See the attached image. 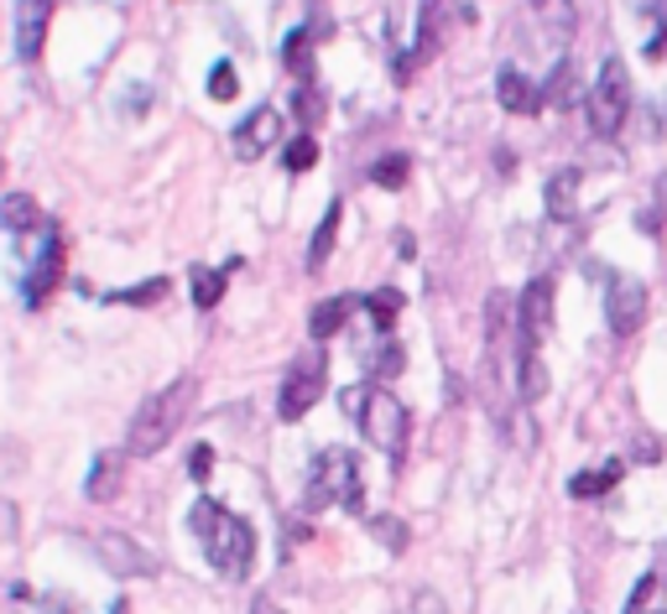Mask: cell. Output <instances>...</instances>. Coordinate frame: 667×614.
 Returning <instances> with one entry per match:
<instances>
[{
  "instance_id": "6da1fadb",
  "label": "cell",
  "mask_w": 667,
  "mask_h": 614,
  "mask_svg": "<svg viewBox=\"0 0 667 614\" xmlns=\"http://www.w3.org/2000/svg\"><path fill=\"white\" fill-rule=\"evenodd\" d=\"M189 526H193V537H198V547H204V557H209V567H215L219 578H230V584L251 578V567H256V531H251V520L204 495L189 511Z\"/></svg>"
},
{
  "instance_id": "7a4b0ae2",
  "label": "cell",
  "mask_w": 667,
  "mask_h": 614,
  "mask_svg": "<svg viewBox=\"0 0 667 614\" xmlns=\"http://www.w3.org/2000/svg\"><path fill=\"white\" fill-rule=\"evenodd\" d=\"M193 402H198V380L193 376H178L172 385H162L157 396H146L136 406V417H131V432H125V453L131 458H151V453H162L183 422H189Z\"/></svg>"
},
{
  "instance_id": "3957f363",
  "label": "cell",
  "mask_w": 667,
  "mask_h": 614,
  "mask_svg": "<svg viewBox=\"0 0 667 614\" xmlns=\"http://www.w3.org/2000/svg\"><path fill=\"white\" fill-rule=\"evenodd\" d=\"M344 412L360 422V432H365V443H376V449L386 453V458H402L407 453V427H412V417H407V406L391 396V391H381V385H350L344 391Z\"/></svg>"
},
{
  "instance_id": "277c9868",
  "label": "cell",
  "mask_w": 667,
  "mask_h": 614,
  "mask_svg": "<svg viewBox=\"0 0 667 614\" xmlns=\"http://www.w3.org/2000/svg\"><path fill=\"white\" fill-rule=\"evenodd\" d=\"M329 505H344L350 516L365 511V484H360V464L350 449H324L313 458V479H308V495H303V511L318 516Z\"/></svg>"
},
{
  "instance_id": "5b68a950",
  "label": "cell",
  "mask_w": 667,
  "mask_h": 614,
  "mask_svg": "<svg viewBox=\"0 0 667 614\" xmlns=\"http://www.w3.org/2000/svg\"><path fill=\"white\" fill-rule=\"evenodd\" d=\"M626 115H631V73L620 58H605L595 89H590V125H595L599 142H616Z\"/></svg>"
},
{
  "instance_id": "8992f818",
  "label": "cell",
  "mask_w": 667,
  "mask_h": 614,
  "mask_svg": "<svg viewBox=\"0 0 667 614\" xmlns=\"http://www.w3.org/2000/svg\"><path fill=\"white\" fill-rule=\"evenodd\" d=\"M324 380H329V355H324V349H308V355H298L292 365H287L282 391H277V417H282V422H298V417H308L313 402L324 396Z\"/></svg>"
},
{
  "instance_id": "52a82bcc",
  "label": "cell",
  "mask_w": 667,
  "mask_h": 614,
  "mask_svg": "<svg viewBox=\"0 0 667 614\" xmlns=\"http://www.w3.org/2000/svg\"><path fill=\"white\" fill-rule=\"evenodd\" d=\"M58 282H63V230L48 224V230H43V250H37V260H32V271L22 277L26 307H43L52 292H58Z\"/></svg>"
},
{
  "instance_id": "ba28073f",
  "label": "cell",
  "mask_w": 667,
  "mask_h": 614,
  "mask_svg": "<svg viewBox=\"0 0 667 614\" xmlns=\"http://www.w3.org/2000/svg\"><path fill=\"white\" fill-rule=\"evenodd\" d=\"M605 318H610V333L616 339H631V333L646 323V282L636 277H610V292H605Z\"/></svg>"
},
{
  "instance_id": "9c48e42d",
  "label": "cell",
  "mask_w": 667,
  "mask_h": 614,
  "mask_svg": "<svg viewBox=\"0 0 667 614\" xmlns=\"http://www.w3.org/2000/svg\"><path fill=\"white\" fill-rule=\"evenodd\" d=\"M553 333V277H532L517 303V344H543Z\"/></svg>"
},
{
  "instance_id": "30bf717a",
  "label": "cell",
  "mask_w": 667,
  "mask_h": 614,
  "mask_svg": "<svg viewBox=\"0 0 667 614\" xmlns=\"http://www.w3.org/2000/svg\"><path fill=\"white\" fill-rule=\"evenodd\" d=\"M277 142H282V115H277L271 105L251 110V115L235 125V136H230V146H235L240 162H256V157H266Z\"/></svg>"
},
{
  "instance_id": "8fae6325",
  "label": "cell",
  "mask_w": 667,
  "mask_h": 614,
  "mask_svg": "<svg viewBox=\"0 0 667 614\" xmlns=\"http://www.w3.org/2000/svg\"><path fill=\"white\" fill-rule=\"evenodd\" d=\"M52 11H58V0H16V58H22V63H37V58H43Z\"/></svg>"
},
{
  "instance_id": "7c38bea8",
  "label": "cell",
  "mask_w": 667,
  "mask_h": 614,
  "mask_svg": "<svg viewBox=\"0 0 667 614\" xmlns=\"http://www.w3.org/2000/svg\"><path fill=\"white\" fill-rule=\"evenodd\" d=\"M95 552L105 557V567H110L116 578H142V573H157V567H151V557H146L142 547L125 537V531H105V537H95Z\"/></svg>"
},
{
  "instance_id": "4fadbf2b",
  "label": "cell",
  "mask_w": 667,
  "mask_h": 614,
  "mask_svg": "<svg viewBox=\"0 0 667 614\" xmlns=\"http://www.w3.org/2000/svg\"><path fill=\"white\" fill-rule=\"evenodd\" d=\"M496 99H500V110H506V115H537V110H543V89H537L522 69H500Z\"/></svg>"
},
{
  "instance_id": "5bb4252c",
  "label": "cell",
  "mask_w": 667,
  "mask_h": 614,
  "mask_svg": "<svg viewBox=\"0 0 667 614\" xmlns=\"http://www.w3.org/2000/svg\"><path fill=\"white\" fill-rule=\"evenodd\" d=\"M517 396L522 402H543L548 396V365L532 344H517Z\"/></svg>"
},
{
  "instance_id": "9a60e30c",
  "label": "cell",
  "mask_w": 667,
  "mask_h": 614,
  "mask_svg": "<svg viewBox=\"0 0 667 614\" xmlns=\"http://www.w3.org/2000/svg\"><path fill=\"white\" fill-rule=\"evenodd\" d=\"M120 479H125V453H99L95 469H89V484H84V495L105 505V500L120 495Z\"/></svg>"
},
{
  "instance_id": "2e32d148",
  "label": "cell",
  "mask_w": 667,
  "mask_h": 614,
  "mask_svg": "<svg viewBox=\"0 0 667 614\" xmlns=\"http://www.w3.org/2000/svg\"><path fill=\"white\" fill-rule=\"evenodd\" d=\"M449 0H423V22H417V63H428V58H438V48H444V32H449Z\"/></svg>"
},
{
  "instance_id": "e0dca14e",
  "label": "cell",
  "mask_w": 667,
  "mask_h": 614,
  "mask_svg": "<svg viewBox=\"0 0 667 614\" xmlns=\"http://www.w3.org/2000/svg\"><path fill=\"white\" fill-rule=\"evenodd\" d=\"M0 224H5L11 235L48 230V219H43V209H37V198H26V193H5V198H0Z\"/></svg>"
},
{
  "instance_id": "ac0fdd59",
  "label": "cell",
  "mask_w": 667,
  "mask_h": 614,
  "mask_svg": "<svg viewBox=\"0 0 667 614\" xmlns=\"http://www.w3.org/2000/svg\"><path fill=\"white\" fill-rule=\"evenodd\" d=\"M355 307H360L355 297H324V303L308 312V333L318 339V344H324V339H333V333L350 323V312H355Z\"/></svg>"
},
{
  "instance_id": "d6986e66",
  "label": "cell",
  "mask_w": 667,
  "mask_h": 614,
  "mask_svg": "<svg viewBox=\"0 0 667 614\" xmlns=\"http://www.w3.org/2000/svg\"><path fill=\"white\" fill-rule=\"evenodd\" d=\"M620 474H626V464H620V458L599 464V469L573 474V479H569V495H573V500H599V495H610V490L620 484Z\"/></svg>"
},
{
  "instance_id": "ffe728a7",
  "label": "cell",
  "mask_w": 667,
  "mask_h": 614,
  "mask_svg": "<svg viewBox=\"0 0 667 614\" xmlns=\"http://www.w3.org/2000/svg\"><path fill=\"white\" fill-rule=\"evenodd\" d=\"M402 370H407V349L397 344V339H381V344H371V349H365V376H371V385L397 380Z\"/></svg>"
},
{
  "instance_id": "44dd1931",
  "label": "cell",
  "mask_w": 667,
  "mask_h": 614,
  "mask_svg": "<svg viewBox=\"0 0 667 614\" xmlns=\"http://www.w3.org/2000/svg\"><path fill=\"white\" fill-rule=\"evenodd\" d=\"M339 219H344V204L333 198L329 209H324V224H318V235L308 240V271H324L333 256V245H339Z\"/></svg>"
},
{
  "instance_id": "7402d4cb",
  "label": "cell",
  "mask_w": 667,
  "mask_h": 614,
  "mask_svg": "<svg viewBox=\"0 0 667 614\" xmlns=\"http://www.w3.org/2000/svg\"><path fill=\"white\" fill-rule=\"evenodd\" d=\"M573 209H579V172L563 167V172L548 177V219H563V224H569Z\"/></svg>"
},
{
  "instance_id": "603a6c76",
  "label": "cell",
  "mask_w": 667,
  "mask_h": 614,
  "mask_svg": "<svg viewBox=\"0 0 667 614\" xmlns=\"http://www.w3.org/2000/svg\"><path fill=\"white\" fill-rule=\"evenodd\" d=\"M543 105H558V110L579 105V78H573V63H569V58H563V63H553L548 84H543Z\"/></svg>"
},
{
  "instance_id": "cb8c5ba5",
  "label": "cell",
  "mask_w": 667,
  "mask_h": 614,
  "mask_svg": "<svg viewBox=\"0 0 667 614\" xmlns=\"http://www.w3.org/2000/svg\"><path fill=\"white\" fill-rule=\"evenodd\" d=\"M282 63H287V73L308 78V73H313V26H298V32H287Z\"/></svg>"
},
{
  "instance_id": "d4e9b609",
  "label": "cell",
  "mask_w": 667,
  "mask_h": 614,
  "mask_svg": "<svg viewBox=\"0 0 667 614\" xmlns=\"http://www.w3.org/2000/svg\"><path fill=\"white\" fill-rule=\"evenodd\" d=\"M360 307H365V312H371V323L386 333L397 318H402V292H397V286H376V292H371Z\"/></svg>"
},
{
  "instance_id": "484cf974",
  "label": "cell",
  "mask_w": 667,
  "mask_h": 614,
  "mask_svg": "<svg viewBox=\"0 0 667 614\" xmlns=\"http://www.w3.org/2000/svg\"><path fill=\"white\" fill-rule=\"evenodd\" d=\"M189 282H193V303L209 312V307H219V297H225V282H230V271H209V266H193Z\"/></svg>"
},
{
  "instance_id": "4316f807",
  "label": "cell",
  "mask_w": 667,
  "mask_h": 614,
  "mask_svg": "<svg viewBox=\"0 0 667 614\" xmlns=\"http://www.w3.org/2000/svg\"><path fill=\"white\" fill-rule=\"evenodd\" d=\"M292 115H298V125H303V136H313V125L329 115V105H324V89H318V84H303V89L292 95Z\"/></svg>"
},
{
  "instance_id": "83f0119b",
  "label": "cell",
  "mask_w": 667,
  "mask_h": 614,
  "mask_svg": "<svg viewBox=\"0 0 667 614\" xmlns=\"http://www.w3.org/2000/svg\"><path fill=\"white\" fill-rule=\"evenodd\" d=\"M407 172H412V162H407L402 151H386L381 162L371 167V183H376V188H407Z\"/></svg>"
},
{
  "instance_id": "f1b7e54d",
  "label": "cell",
  "mask_w": 667,
  "mask_h": 614,
  "mask_svg": "<svg viewBox=\"0 0 667 614\" xmlns=\"http://www.w3.org/2000/svg\"><path fill=\"white\" fill-rule=\"evenodd\" d=\"M162 297H167V277H157V282H142V286H125V292H105V303H131V307L162 303Z\"/></svg>"
},
{
  "instance_id": "f546056e",
  "label": "cell",
  "mask_w": 667,
  "mask_h": 614,
  "mask_svg": "<svg viewBox=\"0 0 667 614\" xmlns=\"http://www.w3.org/2000/svg\"><path fill=\"white\" fill-rule=\"evenodd\" d=\"M371 531H376V542L381 547H391V552H402L412 537H407V520H397V516H371Z\"/></svg>"
},
{
  "instance_id": "4dcf8cb0",
  "label": "cell",
  "mask_w": 667,
  "mask_h": 614,
  "mask_svg": "<svg viewBox=\"0 0 667 614\" xmlns=\"http://www.w3.org/2000/svg\"><path fill=\"white\" fill-rule=\"evenodd\" d=\"M663 219H667V172L657 177V204L636 213V230H642V235H663Z\"/></svg>"
},
{
  "instance_id": "1f68e13d",
  "label": "cell",
  "mask_w": 667,
  "mask_h": 614,
  "mask_svg": "<svg viewBox=\"0 0 667 614\" xmlns=\"http://www.w3.org/2000/svg\"><path fill=\"white\" fill-rule=\"evenodd\" d=\"M313 162H318V142H313V136H298V142L282 151V167H287V172H308Z\"/></svg>"
},
{
  "instance_id": "d6a6232c",
  "label": "cell",
  "mask_w": 667,
  "mask_h": 614,
  "mask_svg": "<svg viewBox=\"0 0 667 614\" xmlns=\"http://www.w3.org/2000/svg\"><path fill=\"white\" fill-rule=\"evenodd\" d=\"M209 95L215 99H235L240 95V73L230 69V63H215V73H209Z\"/></svg>"
},
{
  "instance_id": "836d02e7",
  "label": "cell",
  "mask_w": 667,
  "mask_h": 614,
  "mask_svg": "<svg viewBox=\"0 0 667 614\" xmlns=\"http://www.w3.org/2000/svg\"><path fill=\"white\" fill-rule=\"evenodd\" d=\"M32 614H89V610H84V604H78L73 593H43Z\"/></svg>"
},
{
  "instance_id": "e575fe53",
  "label": "cell",
  "mask_w": 667,
  "mask_h": 614,
  "mask_svg": "<svg viewBox=\"0 0 667 614\" xmlns=\"http://www.w3.org/2000/svg\"><path fill=\"white\" fill-rule=\"evenodd\" d=\"M209 469H215V449H204V443H198V449H193V458H189V474L204 484V479H209Z\"/></svg>"
},
{
  "instance_id": "d590c367",
  "label": "cell",
  "mask_w": 667,
  "mask_h": 614,
  "mask_svg": "<svg viewBox=\"0 0 667 614\" xmlns=\"http://www.w3.org/2000/svg\"><path fill=\"white\" fill-rule=\"evenodd\" d=\"M11 537H16V505L0 500V542H11Z\"/></svg>"
},
{
  "instance_id": "8d00e7d4",
  "label": "cell",
  "mask_w": 667,
  "mask_h": 614,
  "mask_svg": "<svg viewBox=\"0 0 667 614\" xmlns=\"http://www.w3.org/2000/svg\"><path fill=\"white\" fill-rule=\"evenodd\" d=\"M412 614H444V604H438V593H417V604H412Z\"/></svg>"
},
{
  "instance_id": "74e56055",
  "label": "cell",
  "mask_w": 667,
  "mask_h": 614,
  "mask_svg": "<svg viewBox=\"0 0 667 614\" xmlns=\"http://www.w3.org/2000/svg\"><path fill=\"white\" fill-rule=\"evenodd\" d=\"M636 458H646V464H657V458H663V449H657V438H642V443H636Z\"/></svg>"
},
{
  "instance_id": "f35d334b",
  "label": "cell",
  "mask_w": 667,
  "mask_h": 614,
  "mask_svg": "<svg viewBox=\"0 0 667 614\" xmlns=\"http://www.w3.org/2000/svg\"><path fill=\"white\" fill-rule=\"evenodd\" d=\"M646 58H652V63H657V58H667V26L652 37V42H646Z\"/></svg>"
},
{
  "instance_id": "ab89813d",
  "label": "cell",
  "mask_w": 667,
  "mask_h": 614,
  "mask_svg": "<svg viewBox=\"0 0 667 614\" xmlns=\"http://www.w3.org/2000/svg\"><path fill=\"white\" fill-rule=\"evenodd\" d=\"M642 11L652 16V22H663V26H667V0H642Z\"/></svg>"
},
{
  "instance_id": "60d3db41",
  "label": "cell",
  "mask_w": 667,
  "mask_h": 614,
  "mask_svg": "<svg viewBox=\"0 0 667 614\" xmlns=\"http://www.w3.org/2000/svg\"><path fill=\"white\" fill-rule=\"evenodd\" d=\"M251 614H282V604H277V599H271V593H262V599H256V604H251Z\"/></svg>"
},
{
  "instance_id": "b9f144b4",
  "label": "cell",
  "mask_w": 667,
  "mask_h": 614,
  "mask_svg": "<svg viewBox=\"0 0 667 614\" xmlns=\"http://www.w3.org/2000/svg\"><path fill=\"white\" fill-rule=\"evenodd\" d=\"M0 172H5V162H0Z\"/></svg>"
}]
</instances>
